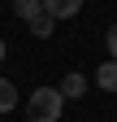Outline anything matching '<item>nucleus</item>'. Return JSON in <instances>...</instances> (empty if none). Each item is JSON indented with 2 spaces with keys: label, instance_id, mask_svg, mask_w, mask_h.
Returning <instances> with one entry per match:
<instances>
[{
  "label": "nucleus",
  "instance_id": "f257e3e1",
  "mask_svg": "<svg viewBox=\"0 0 117 122\" xmlns=\"http://www.w3.org/2000/svg\"><path fill=\"white\" fill-rule=\"evenodd\" d=\"M65 113V96L56 87H35L26 96V122H61Z\"/></svg>",
  "mask_w": 117,
  "mask_h": 122
},
{
  "label": "nucleus",
  "instance_id": "f03ea898",
  "mask_svg": "<svg viewBox=\"0 0 117 122\" xmlns=\"http://www.w3.org/2000/svg\"><path fill=\"white\" fill-rule=\"evenodd\" d=\"M43 13H48L52 22H61V18H78V9H82V0H39Z\"/></svg>",
  "mask_w": 117,
  "mask_h": 122
},
{
  "label": "nucleus",
  "instance_id": "7ed1b4c3",
  "mask_svg": "<svg viewBox=\"0 0 117 122\" xmlns=\"http://www.w3.org/2000/svg\"><path fill=\"white\" fill-rule=\"evenodd\" d=\"M56 92H61L65 100H78V96H87V74H78V70H69L65 79H61V87H56Z\"/></svg>",
  "mask_w": 117,
  "mask_h": 122
},
{
  "label": "nucleus",
  "instance_id": "20e7f679",
  "mask_svg": "<svg viewBox=\"0 0 117 122\" xmlns=\"http://www.w3.org/2000/svg\"><path fill=\"white\" fill-rule=\"evenodd\" d=\"M95 87L100 92H117V61H104L95 70Z\"/></svg>",
  "mask_w": 117,
  "mask_h": 122
},
{
  "label": "nucleus",
  "instance_id": "39448f33",
  "mask_svg": "<svg viewBox=\"0 0 117 122\" xmlns=\"http://www.w3.org/2000/svg\"><path fill=\"white\" fill-rule=\"evenodd\" d=\"M26 26H31V35H35V39H52V26H56V22L48 18V13H39V18H31Z\"/></svg>",
  "mask_w": 117,
  "mask_h": 122
},
{
  "label": "nucleus",
  "instance_id": "423d86ee",
  "mask_svg": "<svg viewBox=\"0 0 117 122\" xmlns=\"http://www.w3.org/2000/svg\"><path fill=\"white\" fill-rule=\"evenodd\" d=\"M9 109H18V87L9 79H0V113H9Z\"/></svg>",
  "mask_w": 117,
  "mask_h": 122
},
{
  "label": "nucleus",
  "instance_id": "0eeeda50",
  "mask_svg": "<svg viewBox=\"0 0 117 122\" xmlns=\"http://www.w3.org/2000/svg\"><path fill=\"white\" fill-rule=\"evenodd\" d=\"M13 13H18L22 22H31V18L43 13V5H39V0H13Z\"/></svg>",
  "mask_w": 117,
  "mask_h": 122
},
{
  "label": "nucleus",
  "instance_id": "6e6552de",
  "mask_svg": "<svg viewBox=\"0 0 117 122\" xmlns=\"http://www.w3.org/2000/svg\"><path fill=\"white\" fill-rule=\"evenodd\" d=\"M104 48H108V61H117V22L104 30Z\"/></svg>",
  "mask_w": 117,
  "mask_h": 122
},
{
  "label": "nucleus",
  "instance_id": "1a4fd4ad",
  "mask_svg": "<svg viewBox=\"0 0 117 122\" xmlns=\"http://www.w3.org/2000/svg\"><path fill=\"white\" fill-rule=\"evenodd\" d=\"M0 66H4V39H0Z\"/></svg>",
  "mask_w": 117,
  "mask_h": 122
}]
</instances>
